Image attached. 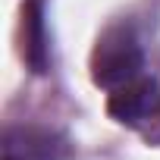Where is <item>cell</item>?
Returning <instances> with one entry per match:
<instances>
[{"label":"cell","mask_w":160,"mask_h":160,"mask_svg":"<svg viewBox=\"0 0 160 160\" xmlns=\"http://www.w3.org/2000/svg\"><path fill=\"white\" fill-rule=\"evenodd\" d=\"M141 66H144L141 44H138L135 32L126 28V25H116V28L104 32L101 41L94 44L91 78H94L98 88H107V91L122 88L126 82L141 75Z\"/></svg>","instance_id":"1"},{"label":"cell","mask_w":160,"mask_h":160,"mask_svg":"<svg viewBox=\"0 0 160 160\" xmlns=\"http://www.w3.org/2000/svg\"><path fill=\"white\" fill-rule=\"evenodd\" d=\"M107 113L116 122H126V126H141L154 113L160 116V85L154 78H141V75L132 78L122 88L110 91Z\"/></svg>","instance_id":"3"},{"label":"cell","mask_w":160,"mask_h":160,"mask_svg":"<svg viewBox=\"0 0 160 160\" xmlns=\"http://www.w3.org/2000/svg\"><path fill=\"white\" fill-rule=\"evenodd\" d=\"M3 160H66L69 141L44 126H10L0 144Z\"/></svg>","instance_id":"2"},{"label":"cell","mask_w":160,"mask_h":160,"mask_svg":"<svg viewBox=\"0 0 160 160\" xmlns=\"http://www.w3.org/2000/svg\"><path fill=\"white\" fill-rule=\"evenodd\" d=\"M22 57L32 72H47L50 66V35L41 0H28L22 7Z\"/></svg>","instance_id":"4"}]
</instances>
